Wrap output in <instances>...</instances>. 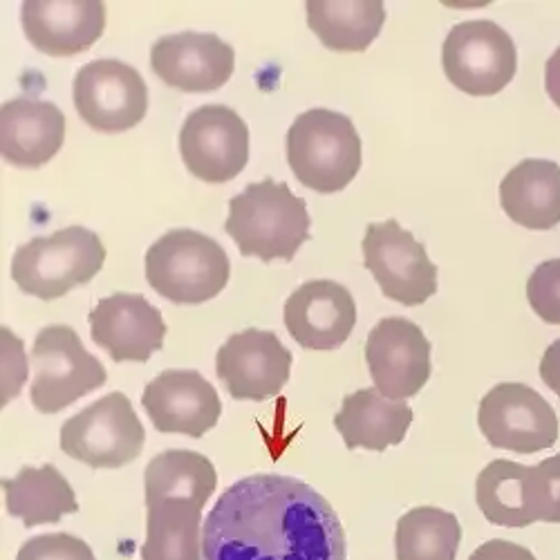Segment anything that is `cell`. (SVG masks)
<instances>
[{
    "label": "cell",
    "mask_w": 560,
    "mask_h": 560,
    "mask_svg": "<svg viewBox=\"0 0 560 560\" xmlns=\"http://www.w3.org/2000/svg\"><path fill=\"white\" fill-rule=\"evenodd\" d=\"M205 560H346V529L310 485L256 474L222 491L205 521Z\"/></svg>",
    "instance_id": "obj_1"
},
{
    "label": "cell",
    "mask_w": 560,
    "mask_h": 560,
    "mask_svg": "<svg viewBox=\"0 0 560 560\" xmlns=\"http://www.w3.org/2000/svg\"><path fill=\"white\" fill-rule=\"evenodd\" d=\"M310 224L305 200L285 182L267 177L229 200L224 229L243 256L290 262L310 238Z\"/></svg>",
    "instance_id": "obj_2"
},
{
    "label": "cell",
    "mask_w": 560,
    "mask_h": 560,
    "mask_svg": "<svg viewBox=\"0 0 560 560\" xmlns=\"http://www.w3.org/2000/svg\"><path fill=\"white\" fill-rule=\"evenodd\" d=\"M288 164L296 179L316 194H337L361 168V137L350 117L312 108L301 113L285 139Z\"/></svg>",
    "instance_id": "obj_3"
},
{
    "label": "cell",
    "mask_w": 560,
    "mask_h": 560,
    "mask_svg": "<svg viewBox=\"0 0 560 560\" xmlns=\"http://www.w3.org/2000/svg\"><path fill=\"white\" fill-rule=\"evenodd\" d=\"M226 252L207 233L173 229L147 252V280L177 305H200L215 299L229 283Z\"/></svg>",
    "instance_id": "obj_4"
},
{
    "label": "cell",
    "mask_w": 560,
    "mask_h": 560,
    "mask_svg": "<svg viewBox=\"0 0 560 560\" xmlns=\"http://www.w3.org/2000/svg\"><path fill=\"white\" fill-rule=\"evenodd\" d=\"M106 260V247L95 231L66 226L52 236L32 238L12 258V278L23 294L40 301L66 296L95 278Z\"/></svg>",
    "instance_id": "obj_5"
},
{
    "label": "cell",
    "mask_w": 560,
    "mask_h": 560,
    "mask_svg": "<svg viewBox=\"0 0 560 560\" xmlns=\"http://www.w3.org/2000/svg\"><path fill=\"white\" fill-rule=\"evenodd\" d=\"M30 365L34 370L30 397L43 415H55L72 406L108 380L104 363L83 348L70 325L43 328L34 339Z\"/></svg>",
    "instance_id": "obj_6"
},
{
    "label": "cell",
    "mask_w": 560,
    "mask_h": 560,
    "mask_svg": "<svg viewBox=\"0 0 560 560\" xmlns=\"http://www.w3.org/2000/svg\"><path fill=\"white\" fill-rule=\"evenodd\" d=\"M147 431L124 393H110L61 427V451L90 469H121L135 462Z\"/></svg>",
    "instance_id": "obj_7"
},
{
    "label": "cell",
    "mask_w": 560,
    "mask_h": 560,
    "mask_svg": "<svg viewBox=\"0 0 560 560\" xmlns=\"http://www.w3.org/2000/svg\"><path fill=\"white\" fill-rule=\"evenodd\" d=\"M442 66L464 95L493 97L516 77V43L493 21H464L446 34Z\"/></svg>",
    "instance_id": "obj_8"
},
{
    "label": "cell",
    "mask_w": 560,
    "mask_h": 560,
    "mask_svg": "<svg viewBox=\"0 0 560 560\" xmlns=\"http://www.w3.org/2000/svg\"><path fill=\"white\" fill-rule=\"evenodd\" d=\"M363 262L384 296L406 307L422 305L438 292V267L427 247L397 220L368 224Z\"/></svg>",
    "instance_id": "obj_9"
},
{
    "label": "cell",
    "mask_w": 560,
    "mask_h": 560,
    "mask_svg": "<svg viewBox=\"0 0 560 560\" xmlns=\"http://www.w3.org/2000/svg\"><path fill=\"white\" fill-rule=\"evenodd\" d=\"M79 117L97 132H124L149 113V88L132 66L117 59L85 63L72 83Z\"/></svg>",
    "instance_id": "obj_10"
},
{
    "label": "cell",
    "mask_w": 560,
    "mask_h": 560,
    "mask_svg": "<svg viewBox=\"0 0 560 560\" xmlns=\"http://www.w3.org/2000/svg\"><path fill=\"white\" fill-rule=\"evenodd\" d=\"M478 427L495 448L532 455L558 442V417L534 388L506 382L491 388L478 408Z\"/></svg>",
    "instance_id": "obj_11"
},
{
    "label": "cell",
    "mask_w": 560,
    "mask_h": 560,
    "mask_svg": "<svg viewBox=\"0 0 560 560\" xmlns=\"http://www.w3.org/2000/svg\"><path fill=\"white\" fill-rule=\"evenodd\" d=\"M179 155L191 175L207 184L238 177L249 160V128L229 106H200L179 130Z\"/></svg>",
    "instance_id": "obj_12"
},
{
    "label": "cell",
    "mask_w": 560,
    "mask_h": 560,
    "mask_svg": "<svg viewBox=\"0 0 560 560\" xmlns=\"http://www.w3.org/2000/svg\"><path fill=\"white\" fill-rule=\"evenodd\" d=\"M365 363L375 388L388 399H410L431 380V341L408 318H382L365 341Z\"/></svg>",
    "instance_id": "obj_13"
},
{
    "label": "cell",
    "mask_w": 560,
    "mask_h": 560,
    "mask_svg": "<svg viewBox=\"0 0 560 560\" xmlns=\"http://www.w3.org/2000/svg\"><path fill=\"white\" fill-rule=\"evenodd\" d=\"M292 361V352L273 332L249 328L220 346L215 372L233 399L265 401L288 386Z\"/></svg>",
    "instance_id": "obj_14"
},
{
    "label": "cell",
    "mask_w": 560,
    "mask_h": 560,
    "mask_svg": "<svg viewBox=\"0 0 560 560\" xmlns=\"http://www.w3.org/2000/svg\"><path fill=\"white\" fill-rule=\"evenodd\" d=\"M90 335L115 363H147L164 348L166 323L162 312L142 294L117 292L102 299L88 316Z\"/></svg>",
    "instance_id": "obj_15"
},
{
    "label": "cell",
    "mask_w": 560,
    "mask_h": 560,
    "mask_svg": "<svg viewBox=\"0 0 560 560\" xmlns=\"http://www.w3.org/2000/svg\"><path fill=\"white\" fill-rule=\"evenodd\" d=\"M142 406L153 427L166 435L202 438L220 422L218 390L198 370H164L147 384Z\"/></svg>",
    "instance_id": "obj_16"
},
{
    "label": "cell",
    "mask_w": 560,
    "mask_h": 560,
    "mask_svg": "<svg viewBox=\"0 0 560 560\" xmlns=\"http://www.w3.org/2000/svg\"><path fill=\"white\" fill-rule=\"evenodd\" d=\"M153 72L171 88L198 95L220 90L236 70V50L215 34L179 32L151 48Z\"/></svg>",
    "instance_id": "obj_17"
},
{
    "label": "cell",
    "mask_w": 560,
    "mask_h": 560,
    "mask_svg": "<svg viewBox=\"0 0 560 560\" xmlns=\"http://www.w3.org/2000/svg\"><path fill=\"white\" fill-rule=\"evenodd\" d=\"M23 32L43 55L66 59L95 45L106 27L102 0H25Z\"/></svg>",
    "instance_id": "obj_18"
},
{
    "label": "cell",
    "mask_w": 560,
    "mask_h": 560,
    "mask_svg": "<svg viewBox=\"0 0 560 560\" xmlns=\"http://www.w3.org/2000/svg\"><path fill=\"white\" fill-rule=\"evenodd\" d=\"M285 328L307 350L341 348L357 323L352 294L335 280H310L285 301Z\"/></svg>",
    "instance_id": "obj_19"
},
{
    "label": "cell",
    "mask_w": 560,
    "mask_h": 560,
    "mask_svg": "<svg viewBox=\"0 0 560 560\" xmlns=\"http://www.w3.org/2000/svg\"><path fill=\"white\" fill-rule=\"evenodd\" d=\"M66 115L52 102L16 97L0 108V153L19 168H40L63 147Z\"/></svg>",
    "instance_id": "obj_20"
},
{
    "label": "cell",
    "mask_w": 560,
    "mask_h": 560,
    "mask_svg": "<svg viewBox=\"0 0 560 560\" xmlns=\"http://www.w3.org/2000/svg\"><path fill=\"white\" fill-rule=\"evenodd\" d=\"M412 419V408L406 401L388 399L377 388H363L343 399L335 427L350 451L384 453L404 442Z\"/></svg>",
    "instance_id": "obj_21"
},
{
    "label": "cell",
    "mask_w": 560,
    "mask_h": 560,
    "mask_svg": "<svg viewBox=\"0 0 560 560\" xmlns=\"http://www.w3.org/2000/svg\"><path fill=\"white\" fill-rule=\"evenodd\" d=\"M500 207L516 224L547 231L560 224V166L551 160H525L500 182Z\"/></svg>",
    "instance_id": "obj_22"
},
{
    "label": "cell",
    "mask_w": 560,
    "mask_h": 560,
    "mask_svg": "<svg viewBox=\"0 0 560 560\" xmlns=\"http://www.w3.org/2000/svg\"><path fill=\"white\" fill-rule=\"evenodd\" d=\"M307 27L328 50L365 52L386 21L382 0H310Z\"/></svg>",
    "instance_id": "obj_23"
},
{
    "label": "cell",
    "mask_w": 560,
    "mask_h": 560,
    "mask_svg": "<svg viewBox=\"0 0 560 560\" xmlns=\"http://www.w3.org/2000/svg\"><path fill=\"white\" fill-rule=\"evenodd\" d=\"M3 491L10 516L21 518L30 529L55 525L68 513L79 511L74 489L52 464H43L40 469L23 466L14 478L3 480Z\"/></svg>",
    "instance_id": "obj_24"
},
{
    "label": "cell",
    "mask_w": 560,
    "mask_h": 560,
    "mask_svg": "<svg viewBox=\"0 0 560 560\" xmlns=\"http://www.w3.org/2000/svg\"><path fill=\"white\" fill-rule=\"evenodd\" d=\"M147 542L142 560H205L202 509L189 500L168 498L147 504Z\"/></svg>",
    "instance_id": "obj_25"
},
{
    "label": "cell",
    "mask_w": 560,
    "mask_h": 560,
    "mask_svg": "<svg viewBox=\"0 0 560 560\" xmlns=\"http://www.w3.org/2000/svg\"><path fill=\"white\" fill-rule=\"evenodd\" d=\"M147 504L182 498L205 509L218 489V471L209 457L196 451L171 448L155 455L144 471Z\"/></svg>",
    "instance_id": "obj_26"
},
{
    "label": "cell",
    "mask_w": 560,
    "mask_h": 560,
    "mask_svg": "<svg viewBox=\"0 0 560 560\" xmlns=\"http://www.w3.org/2000/svg\"><path fill=\"white\" fill-rule=\"evenodd\" d=\"M462 527L455 513L438 506H415L395 532L397 560H455Z\"/></svg>",
    "instance_id": "obj_27"
},
{
    "label": "cell",
    "mask_w": 560,
    "mask_h": 560,
    "mask_svg": "<svg viewBox=\"0 0 560 560\" xmlns=\"http://www.w3.org/2000/svg\"><path fill=\"white\" fill-rule=\"evenodd\" d=\"M476 502L482 516L498 527H529L534 518L527 504V466L493 459L476 482Z\"/></svg>",
    "instance_id": "obj_28"
},
{
    "label": "cell",
    "mask_w": 560,
    "mask_h": 560,
    "mask_svg": "<svg viewBox=\"0 0 560 560\" xmlns=\"http://www.w3.org/2000/svg\"><path fill=\"white\" fill-rule=\"evenodd\" d=\"M527 504L534 523L560 525V453L527 466Z\"/></svg>",
    "instance_id": "obj_29"
},
{
    "label": "cell",
    "mask_w": 560,
    "mask_h": 560,
    "mask_svg": "<svg viewBox=\"0 0 560 560\" xmlns=\"http://www.w3.org/2000/svg\"><path fill=\"white\" fill-rule=\"evenodd\" d=\"M527 301L545 323L560 325V258L545 260L532 271Z\"/></svg>",
    "instance_id": "obj_30"
},
{
    "label": "cell",
    "mask_w": 560,
    "mask_h": 560,
    "mask_svg": "<svg viewBox=\"0 0 560 560\" xmlns=\"http://www.w3.org/2000/svg\"><path fill=\"white\" fill-rule=\"evenodd\" d=\"M16 560H97V558L85 540L72 534H43L23 542Z\"/></svg>",
    "instance_id": "obj_31"
},
{
    "label": "cell",
    "mask_w": 560,
    "mask_h": 560,
    "mask_svg": "<svg viewBox=\"0 0 560 560\" xmlns=\"http://www.w3.org/2000/svg\"><path fill=\"white\" fill-rule=\"evenodd\" d=\"M0 337H3V393H0V404L5 408L27 382L30 363L21 339L10 328H5V325L0 330Z\"/></svg>",
    "instance_id": "obj_32"
},
{
    "label": "cell",
    "mask_w": 560,
    "mask_h": 560,
    "mask_svg": "<svg viewBox=\"0 0 560 560\" xmlns=\"http://www.w3.org/2000/svg\"><path fill=\"white\" fill-rule=\"evenodd\" d=\"M469 560H536V556L518 542H511V540H504V538H493L489 542H482L469 556Z\"/></svg>",
    "instance_id": "obj_33"
},
{
    "label": "cell",
    "mask_w": 560,
    "mask_h": 560,
    "mask_svg": "<svg viewBox=\"0 0 560 560\" xmlns=\"http://www.w3.org/2000/svg\"><path fill=\"white\" fill-rule=\"evenodd\" d=\"M538 372H540V380L547 384V388L560 397V339H556L545 350Z\"/></svg>",
    "instance_id": "obj_34"
},
{
    "label": "cell",
    "mask_w": 560,
    "mask_h": 560,
    "mask_svg": "<svg viewBox=\"0 0 560 560\" xmlns=\"http://www.w3.org/2000/svg\"><path fill=\"white\" fill-rule=\"evenodd\" d=\"M545 90H547L549 100L560 110V48L547 59V66H545Z\"/></svg>",
    "instance_id": "obj_35"
}]
</instances>
